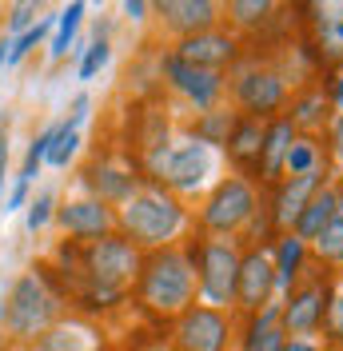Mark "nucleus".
Returning <instances> with one entry per match:
<instances>
[{
  "instance_id": "obj_1",
  "label": "nucleus",
  "mask_w": 343,
  "mask_h": 351,
  "mask_svg": "<svg viewBox=\"0 0 343 351\" xmlns=\"http://www.w3.org/2000/svg\"><path fill=\"white\" fill-rule=\"evenodd\" d=\"M60 315V300L52 295V287L44 284V276L24 271L21 280L12 284L8 300H4V331L12 343H28L56 324Z\"/></svg>"
},
{
  "instance_id": "obj_2",
  "label": "nucleus",
  "mask_w": 343,
  "mask_h": 351,
  "mask_svg": "<svg viewBox=\"0 0 343 351\" xmlns=\"http://www.w3.org/2000/svg\"><path fill=\"white\" fill-rule=\"evenodd\" d=\"M120 219L132 232V240L148 243V247H160V243H168L184 228V208L168 192H160V188H140V192H132L124 199Z\"/></svg>"
},
{
  "instance_id": "obj_3",
  "label": "nucleus",
  "mask_w": 343,
  "mask_h": 351,
  "mask_svg": "<svg viewBox=\"0 0 343 351\" xmlns=\"http://www.w3.org/2000/svg\"><path fill=\"white\" fill-rule=\"evenodd\" d=\"M140 295L152 311H164V315H176L192 304L196 295V271L188 256L180 252H160L156 260L148 263L144 271V284H140Z\"/></svg>"
},
{
  "instance_id": "obj_4",
  "label": "nucleus",
  "mask_w": 343,
  "mask_h": 351,
  "mask_svg": "<svg viewBox=\"0 0 343 351\" xmlns=\"http://www.w3.org/2000/svg\"><path fill=\"white\" fill-rule=\"evenodd\" d=\"M152 168L164 176L172 188L196 192V188H204V184L215 176V152H212V144H204V140L196 136V140H180V144L156 148Z\"/></svg>"
},
{
  "instance_id": "obj_5",
  "label": "nucleus",
  "mask_w": 343,
  "mask_h": 351,
  "mask_svg": "<svg viewBox=\"0 0 343 351\" xmlns=\"http://www.w3.org/2000/svg\"><path fill=\"white\" fill-rule=\"evenodd\" d=\"M88 276H92V291L96 300H116L136 276V247L128 240H116V236H100V240L88 247Z\"/></svg>"
},
{
  "instance_id": "obj_6",
  "label": "nucleus",
  "mask_w": 343,
  "mask_h": 351,
  "mask_svg": "<svg viewBox=\"0 0 343 351\" xmlns=\"http://www.w3.org/2000/svg\"><path fill=\"white\" fill-rule=\"evenodd\" d=\"M236 280H239V256L232 243L224 240H208L204 243V260H200V291L212 307L232 304L236 295Z\"/></svg>"
},
{
  "instance_id": "obj_7",
  "label": "nucleus",
  "mask_w": 343,
  "mask_h": 351,
  "mask_svg": "<svg viewBox=\"0 0 343 351\" xmlns=\"http://www.w3.org/2000/svg\"><path fill=\"white\" fill-rule=\"evenodd\" d=\"M256 212V196H252V188L244 184V180H224L220 188H215V196L208 199V208H204V223L212 228V232H236L239 223H248Z\"/></svg>"
},
{
  "instance_id": "obj_8",
  "label": "nucleus",
  "mask_w": 343,
  "mask_h": 351,
  "mask_svg": "<svg viewBox=\"0 0 343 351\" xmlns=\"http://www.w3.org/2000/svg\"><path fill=\"white\" fill-rule=\"evenodd\" d=\"M176 343H180V351H224L228 324H224V315L215 307H196L180 319Z\"/></svg>"
},
{
  "instance_id": "obj_9",
  "label": "nucleus",
  "mask_w": 343,
  "mask_h": 351,
  "mask_svg": "<svg viewBox=\"0 0 343 351\" xmlns=\"http://www.w3.org/2000/svg\"><path fill=\"white\" fill-rule=\"evenodd\" d=\"M164 72H168V80L192 100L196 108H212L215 104V96H220V76H215V72L196 68V64H188V60H180V56H168V60H164Z\"/></svg>"
},
{
  "instance_id": "obj_10",
  "label": "nucleus",
  "mask_w": 343,
  "mask_h": 351,
  "mask_svg": "<svg viewBox=\"0 0 343 351\" xmlns=\"http://www.w3.org/2000/svg\"><path fill=\"white\" fill-rule=\"evenodd\" d=\"M100 348V339H96V331L84 328V324H72V319H56L52 328L36 335V339H28V343H16L12 351H96Z\"/></svg>"
},
{
  "instance_id": "obj_11",
  "label": "nucleus",
  "mask_w": 343,
  "mask_h": 351,
  "mask_svg": "<svg viewBox=\"0 0 343 351\" xmlns=\"http://www.w3.org/2000/svg\"><path fill=\"white\" fill-rule=\"evenodd\" d=\"M60 223H64V232H72V236H108L112 232V212H108L104 199H76V204H64L60 212Z\"/></svg>"
},
{
  "instance_id": "obj_12",
  "label": "nucleus",
  "mask_w": 343,
  "mask_h": 351,
  "mask_svg": "<svg viewBox=\"0 0 343 351\" xmlns=\"http://www.w3.org/2000/svg\"><path fill=\"white\" fill-rule=\"evenodd\" d=\"M276 284V271H272V256L252 252L248 260H239V280H236V295L244 300V307H263L268 304V291Z\"/></svg>"
},
{
  "instance_id": "obj_13",
  "label": "nucleus",
  "mask_w": 343,
  "mask_h": 351,
  "mask_svg": "<svg viewBox=\"0 0 343 351\" xmlns=\"http://www.w3.org/2000/svg\"><path fill=\"white\" fill-rule=\"evenodd\" d=\"M160 12L172 32H184V36H200L215 24V4H208V0H168V4H160Z\"/></svg>"
},
{
  "instance_id": "obj_14",
  "label": "nucleus",
  "mask_w": 343,
  "mask_h": 351,
  "mask_svg": "<svg viewBox=\"0 0 343 351\" xmlns=\"http://www.w3.org/2000/svg\"><path fill=\"white\" fill-rule=\"evenodd\" d=\"M236 96L248 112H272L283 100V80L272 76V72H248L236 84Z\"/></svg>"
},
{
  "instance_id": "obj_15",
  "label": "nucleus",
  "mask_w": 343,
  "mask_h": 351,
  "mask_svg": "<svg viewBox=\"0 0 343 351\" xmlns=\"http://www.w3.org/2000/svg\"><path fill=\"white\" fill-rule=\"evenodd\" d=\"M176 56L188 60V64H196V68H208V72H212L215 64H224V60L232 56V40L220 36V32H200V36H188V40L180 44Z\"/></svg>"
},
{
  "instance_id": "obj_16",
  "label": "nucleus",
  "mask_w": 343,
  "mask_h": 351,
  "mask_svg": "<svg viewBox=\"0 0 343 351\" xmlns=\"http://www.w3.org/2000/svg\"><path fill=\"white\" fill-rule=\"evenodd\" d=\"M335 216H340V196L335 192H316L307 199V208L300 212V219H296V236L300 240H316Z\"/></svg>"
},
{
  "instance_id": "obj_17",
  "label": "nucleus",
  "mask_w": 343,
  "mask_h": 351,
  "mask_svg": "<svg viewBox=\"0 0 343 351\" xmlns=\"http://www.w3.org/2000/svg\"><path fill=\"white\" fill-rule=\"evenodd\" d=\"M316 184H320V172L292 176V184L279 192V204H276V219L279 223H296V219H300V212L307 208V199L316 196Z\"/></svg>"
},
{
  "instance_id": "obj_18",
  "label": "nucleus",
  "mask_w": 343,
  "mask_h": 351,
  "mask_svg": "<svg viewBox=\"0 0 343 351\" xmlns=\"http://www.w3.org/2000/svg\"><path fill=\"white\" fill-rule=\"evenodd\" d=\"M320 315H323L320 287H307V291H300V295H292V304L283 307V324H287V331H296V335H303V331H316Z\"/></svg>"
},
{
  "instance_id": "obj_19",
  "label": "nucleus",
  "mask_w": 343,
  "mask_h": 351,
  "mask_svg": "<svg viewBox=\"0 0 343 351\" xmlns=\"http://www.w3.org/2000/svg\"><path fill=\"white\" fill-rule=\"evenodd\" d=\"M316 28H320V44L331 56H343V0H327L316 8Z\"/></svg>"
},
{
  "instance_id": "obj_20",
  "label": "nucleus",
  "mask_w": 343,
  "mask_h": 351,
  "mask_svg": "<svg viewBox=\"0 0 343 351\" xmlns=\"http://www.w3.org/2000/svg\"><path fill=\"white\" fill-rule=\"evenodd\" d=\"M292 140H296V128L287 124V120H279L276 128L263 136V176H276L279 168H283V156H287V148H292Z\"/></svg>"
},
{
  "instance_id": "obj_21",
  "label": "nucleus",
  "mask_w": 343,
  "mask_h": 351,
  "mask_svg": "<svg viewBox=\"0 0 343 351\" xmlns=\"http://www.w3.org/2000/svg\"><path fill=\"white\" fill-rule=\"evenodd\" d=\"M252 351H283V328H279V307H263V315L252 328Z\"/></svg>"
},
{
  "instance_id": "obj_22",
  "label": "nucleus",
  "mask_w": 343,
  "mask_h": 351,
  "mask_svg": "<svg viewBox=\"0 0 343 351\" xmlns=\"http://www.w3.org/2000/svg\"><path fill=\"white\" fill-rule=\"evenodd\" d=\"M300 260H303V240H300V236H287V240L279 243L276 263H272V271H276V284H279V287H292Z\"/></svg>"
},
{
  "instance_id": "obj_23",
  "label": "nucleus",
  "mask_w": 343,
  "mask_h": 351,
  "mask_svg": "<svg viewBox=\"0 0 343 351\" xmlns=\"http://www.w3.org/2000/svg\"><path fill=\"white\" fill-rule=\"evenodd\" d=\"M76 144H80V132L68 128V124H56V128H52V144H48V156H44V160H48L52 168H64L68 160L76 156Z\"/></svg>"
},
{
  "instance_id": "obj_24",
  "label": "nucleus",
  "mask_w": 343,
  "mask_h": 351,
  "mask_svg": "<svg viewBox=\"0 0 343 351\" xmlns=\"http://www.w3.org/2000/svg\"><path fill=\"white\" fill-rule=\"evenodd\" d=\"M92 188H96L100 196H120V199H128L132 192H136L132 176L116 172V168H96V172H92Z\"/></svg>"
},
{
  "instance_id": "obj_25",
  "label": "nucleus",
  "mask_w": 343,
  "mask_h": 351,
  "mask_svg": "<svg viewBox=\"0 0 343 351\" xmlns=\"http://www.w3.org/2000/svg\"><path fill=\"white\" fill-rule=\"evenodd\" d=\"M80 16H84V4H68L64 12H60V24H56V36H52V56L60 60L68 52V44L76 36V28H80Z\"/></svg>"
},
{
  "instance_id": "obj_26",
  "label": "nucleus",
  "mask_w": 343,
  "mask_h": 351,
  "mask_svg": "<svg viewBox=\"0 0 343 351\" xmlns=\"http://www.w3.org/2000/svg\"><path fill=\"white\" fill-rule=\"evenodd\" d=\"M316 144L311 140H292V148L283 156V168L292 176H303V172H316Z\"/></svg>"
},
{
  "instance_id": "obj_27",
  "label": "nucleus",
  "mask_w": 343,
  "mask_h": 351,
  "mask_svg": "<svg viewBox=\"0 0 343 351\" xmlns=\"http://www.w3.org/2000/svg\"><path fill=\"white\" fill-rule=\"evenodd\" d=\"M316 247H320V256H327V260H343V216H335L316 236Z\"/></svg>"
},
{
  "instance_id": "obj_28",
  "label": "nucleus",
  "mask_w": 343,
  "mask_h": 351,
  "mask_svg": "<svg viewBox=\"0 0 343 351\" xmlns=\"http://www.w3.org/2000/svg\"><path fill=\"white\" fill-rule=\"evenodd\" d=\"M44 32H48V24H44V21H36L32 28H28V32H24V36H16V40L8 44V60H4V64H21L24 56H28V52H32V48L40 44V36H44Z\"/></svg>"
},
{
  "instance_id": "obj_29",
  "label": "nucleus",
  "mask_w": 343,
  "mask_h": 351,
  "mask_svg": "<svg viewBox=\"0 0 343 351\" xmlns=\"http://www.w3.org/2000/svg\"><path fill=\"white\" fill-rule=\"evenodd\" d=\"M104 64H108V40H104V36H96V40L88 44L84 60H80V80H92Z\"/></svg>"
},
{
  "instance_id": "obj_30",
  "label": "nucleus",
  "mask_w": 343,
  "mask_h": 351,
  "mask_svg": "<svg viewBox=\"0 0 343 351\" xmlns=\"http://www.w3.org/2000/svg\"><path fill=\"white\" fill-rule=\"evenodd\" d=\"M259 148H263V132H259V124H244V128L236 132V140H232V152L236 156H259Z\"/></svg>"
},
{
  "instance_id": "obj_31",
  "label": "nucleus",
  "mask_w": 343,
  "mask_h": 351,
  "mask_svg": "<svg viewBox=\"0 0 343 351\" xmlns=\"http://www.w3.org/2000/svg\"><path fill=\"white\" fill-rule=\"evenodd\" d=\"M268 8H272V4H263V0H232V12H236V21H244V24L259 21Z\"/></svg>"
},
{
  "instance_id": "obj_32",
  "label": "nucleus",
  "mask_w": 343,
  "mask_h": 351,
  "mask_svg": "<svg viewBox=\"0 0 343 351\" xmlns=\"http://www.w3.org/2000/svg\"><path fill=\"white\" fill-rule=\"evenodd\" d=\"M48 208H52V196H48V192H40V196L32 199V208H28V228H32V232L48 223Z\"/></svg>"
},
{
  "instance_id": "obj_33",
  "label": "nucleus",
  "mask_w": 343,
  "mask_h": 351,
  "mask_svg": "<svg viewBox=\"0 0 343 351\" xmlns=\"http://www.w3.org/2000/svg\"><path fill=\"white\" fill-rule=\"evenodd\" d=\"M327 324H331V331L343 339V284L331 291V307H327Z\"/></svg>"
},
{
  "instance_id": "obj_34",
  "label": "nucleus",
  "mask_w": 343,
  "mask_h": 351,
  "mask_svg": "<svg viewBox=\"0 0 343 351\" xmlns=\"http://www.w3.org/2000/svg\"><path fill=\"white\" fill-rule=\"evenodd\" d=\"M32 12H36V4H16L12 8V32H28V24H32Z\"/></svg>"
},
{
  "instance_id": "obj_35",
  "label": "nucleus",
  "mask_w": 343,
  "mask_h": 351,
  "mask_svg": "<svg viewBox=\"0 0 343 351\" xmlns=\"http://www.w3.org/2000/svg\"><path fill=\"white\" fill-rule=\"evenodd\" d=\"M88 108H92V104H88V96H76V104H72V116H68L64 124H68V128L80 132V124L88 120Z\"/></svg>"
},
{
  "instance_id": "obj_36",
  "label": "nucleus",
  "mask_w": 343,
  "mask_h": 351,
  "mask_svg": "<svg viewBox=\"0 0 343 351\" xmlns=\"http://www.w3.org/2000/svg\"><path fill=\"white\" fill-rule=\"evenodd\" d=\"M320 108H323V100H320V96L303 100V104H300V120H303V124H316V120H320Z\"/></svg>"
},
{
  "instance_id": "obj_37",
  "label": "nucleus",
  "mask_w": 343,
  "mask_h": 351,
  "mask_svg": "<svg viewBox=\"0 0 343 351\" xmlns=\"http://www.w3.org/2000/svg\"><path fill=\"white\" fill-rule=\"evenodd\" d=\"M4 168H8V136L0 128V188H4Z\"/></svg>"
},
{
  "instance_id": "obj_38",
  "label": "nucleus",
  "mask_w": 343,
  "mask_h": 351,
  "mask_svg": "<svg viewBox=\"0 0 343 351\" xmlns=\"http://www.w3.org/2000/svg\"><path fill=\"white\" fill-rule=\"evenodd\" d=\"M283 351H320L316 343H303V339H292V343H283Z\"/></svg>"
},
{
  "instance_id": "obj_39",
  "label": "nucleus",
  "mask_w": 343,
  "mask_h": 351,
  "mask_svg": "<svg viewBox=\"0 0 343 351\" xmlns=\"http://www.w3.org/2000/svg\"><path fill=\"white\" fill-rule=\"evenodd\" d=\"M335 148H340V156H343V116L335 120Z\"/></svg>"
},
{
  "instance_id": "obj_40",
  "label": "nucleus",
  "mask_w": 343,
  "mask_h": 351,
  "mask_svg": "<svg viewBox=\"0 0 343 351\" xmlns=\"http://www.w3.org/2000/svg\"><path fill=\"white\" fill-rule=\"evenodd\" d=\"M124 12H128V16H136V21H140V12H144V4H132V0H128V4H124Z\"/></svg>"
},
{
  "instance_id": "obj_41",
  "label": "nucleus",
  "mask_w": 343,
  "mask_h": 351,
  "mask_svg": "<svg viewBox=\"0 0 343 351\" xmlns=\"http://www.w3.org/2000/svg\"><path fill=\"white\" fill-rule=\"evenodd\" d=\"M335 104L343 108V80H340V88H335Z\"/></svg>"
},
{
  "instance_id": "obj_42",
  "label": "nucleus",
  "mask_w": 343,
  "mask_h": 351,
  "mask_svg": "<svg viewBox=\"0 0 343 351\" xmlns=\"http://www.w3.org/2000/svg\"><path fill=\"white\" fill-rule=\"evenodd\" d=\"M4 48H8V40L0 44V64H4V60H8V52H4Z\"/></svg>"
},
{
  "instance_id": "obj_43",
  "label": "nucleus",
  "mask_w": 343,
  "mask_h": 351,
  "mask_svg": "<svg viewBox=\"0 0 343 351\" xmlns=\"http://www.w3.org/2000/svg\"><path fill=\"white\" fill-rule=\"evenodd\" d=\"M340 216H343V199H340Z\"/></svg>"
}]
</instances>
